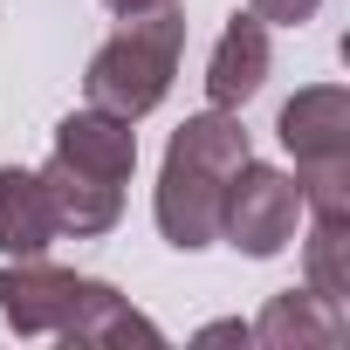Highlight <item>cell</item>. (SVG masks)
I'll list each match as a JSON object with an SVG mask.
<instances>
[{"label": "cell", "instance_id": "cell-1", "mask_svg": "<svg viewBox=\"0 0 350 350\" xmlns=\"http://www.w3.org/2000/svg\"><path fill=\"white\" fill-rule=\"evenodd\" d=\"M247 131L234 110H200L172 131L165 144V172H158V234L179 247V254H200L206 241H220V200H227V179L247 165Z\"/></svg>", "mask_w": 350, "mask_h": 350}, {"label": "cell", "instance_id": "cell-2", "mask_svg": "<svg viewBox=\"0 0 350 350\" xmlns=\"http://www.w3.org/2000/svg\"><path fill=\"white\" fill-rule=\"evenodd\" d=\"M179 49H186V8H179V0H158V8L124 14V28L90 55V76H83L90 103L110 110V117H124V124L151 117L165 103V90H172Z\"/></svg>", "mask_w": 350, "mask_h": 350}, {"label": "cell", "instance_id": "cell-3", "mask_svg": "<svg viewBox=\"0 0 350 350\" xmlns=\"http://www.w3.org/2000/svg\"><path fill=\"white\" fill-rule=\"evenodd\" d=\"M295 227H302V186L288 179V172H275V165H254V158H247L234 179H227L220 234H227L241 254L268 261V254H282V247L295 241Z\"/></svg>", "mask_w": 350, "mask_h": 350}, {"label": "cell", "instance_id": "cell-4", "mask_svg": "<svg viewBox=\"0 0 350 350\" xmlns=\"http://www.w3.org/2000/svg\"><path fill=\"white\" fill-rule=\"evenodd\" d=\"M90 288H96L90 275L49 268L42 254H28V261H0V316H8L21 336H62Z\"/></svg>", "mask_w": 350, "mask_h": 350}, {"label": "cell", "instance_id": "cell-5", "mask_svg": "<svg viewBox=\"0 0 350 350\" xmlns=\"http://www.w3.org/2000/svg\"><path fill=\"white\" fill-rule=\"evenodd\" d=\"M275 131H282L295 172H302V165H336V158H350V96H343L336 83L295 90V96L282 103V124H275Z\"/></svg>", "mask_w": 350, "mask_h": 350}, {"label": "cell", "instance_id": "cell-6", "mask_svg": "<svg viewBox=\"0 0 350 350\" xmlns=\"http://www.w3.org/2000/svg\"><path fill=\"white\" fill-rule=\"evenodd\" d=\"M55 158L76 165V172H90V179L124 186L131 172H137V131H131L124 117L83 103V110H69V117L55 124Z\"/></svg>", "mask_w": 350, "mask_h": 350}, {"label": "cell", "instance_id": "cell-7", "mask_svg": "<svg viewBox=\"0 0 350 350\" xmlns=\"http://www.w3.org/2000/svg\"><path fill=\"white\" fill-rule=\"evenodd\" d=\"M268 83V21L261 14H234L213 42V62H206V103L213 110H241L254 90Z\"/></svg>", "mask_w": 350, "mask_h": 350}, {"label": "cell", "instance_id": "cell-8", "mask_svg": "<svg viewBox=\"0 0 350 350\" xmlns=\"http://www.w3.org/2000/svg\"><path fill=\"white\" fill-rule=\"evenodd\" d=\"M42 193H49V213H55V234H76V241H96L124 220V186L110 179H90V172L49 158L42 165Z\"/></svg>", "mask_w": 350, "mask_h": 350}, {"label": "cell", "instance_id": "cell-9", "mask_svg": "<svg viewBox=\"0 0 350 350\" xmlns=\"http://www.w3.org/2000/svg\"><path fill=\"white\" fill-rule=\"evenodd\" d=\"M254 343L268 350H309V343H336L343 336V302H323L316 288H288V295H268V309L247 323Z\"/></svg>", "mask_w": 350, "mask_h": 350}, {"label": "cell", "instance_id": "cell-10", "mask_svg": "<svg viewBox=\"0 0 350 350\" xmlns=\"http://www.w3.org/2000/svg\"><path fill=\"white\" fill-rule=\"evenodd\" d=\"M49 241H55V213H49V193H42V172L8 165L0 172V261L49 254Z\"/></svg>", "mask_w": 350, "mask_h": 350}, {"label": "cell", "instance_id": "cell-11", "mask_svg": "<svg viewBox=\"0 0 350 350\" xmlns=\"http://www.w3.org/2000/svg\"><path fill=\"white\" fill-rule=\"evenodd\" d=\"M69 343H165L158 336V323H144L110 282H96L90 295H83V309L69 316V329H62Z\"/></svg>", "mask_w": 350, "mask_h": 350}, {"label": "cell", "instance_id": "cell-12", "mask_svg": "<svg viewBox=\"0 0 350 350\" xmlns=\"http://www.w3.org/2000/svg\"><path fill=\"white\" fill-rule=\"evenodd\" d=\"M302 268H309V288L323 302H350V220H316Z\"/></svg>", "mask_w": 350, "mask_h": 350}, {"label": "cell", "instance_id": "cell-13", "mask_svg": "<svg viewBox=\"0 0 350 350\" xmlns=\"http://www.w3.org/2000/svg\"><path fill=\"white\" fill-rule=\"evenodd\" d=\"M295 186H302V213H316V220H350V158H336V165H302Z\"/></svg>", "mask_w": 350, "mask_h": 350}, {"label": "cell", "instance_id": "cell-14", "mask_svg": "<svg viewBox=\"0 0 350 350\" xmlns=\"http://www.w3.org/2000/svg\"><path fill=\"white\" fill-rule=\"evenodd\" d=\"M316 8L323 0H247V14H261L268 28H302V21H316Z\"/></svg>", "mask_w": 350, "mask_h": 350}, {"label": "cell", "instance_id": "cell-15", "mask_svg": "<svg viewBox=\"0 0 350 350\" xmlns=\"http://www.w3.org/2000/svg\"><path fill=\"white\" fill-rule=\"evenodd\" d=\"M200 343H247V323H213L200 329Z\"/></svg>", "mask_w": 350, "mask_h": 350}, {"label": "cell", "instance_id": "cell-16", "mask_svg": "<svg viewBox=\"0 0 350 350\" xmlns=\"http://www.w3.org/2000/svg\"><path fill=\"white\" fill-rule=\"evenodd\" d=\"M110 14H137V8H158V0H103Z\"/></svg>", "mask_w": 350, "mask_h": 350}]
</instances>
